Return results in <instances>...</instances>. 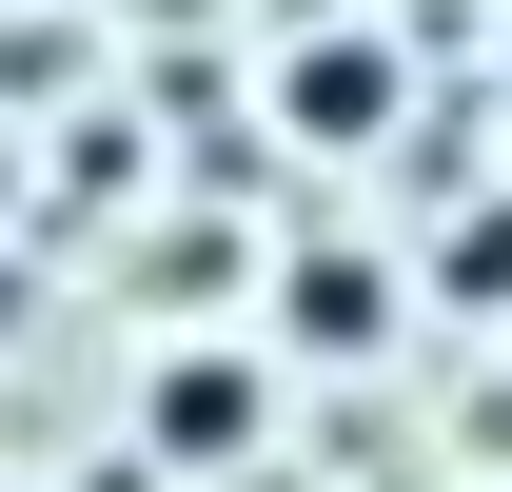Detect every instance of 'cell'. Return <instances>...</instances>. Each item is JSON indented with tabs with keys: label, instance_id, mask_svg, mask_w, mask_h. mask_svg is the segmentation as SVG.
<instances>
[{
	"label": "cell",
	"instance_id": "cell-5",
	"mask_svg": "<svg viewBox=\"0 0 512 492\" xmlns=\"http://www.w3.org/2000/svg\"><path fill=\"white\" fill-rule=\"evenodd\" d=\"M473 433H493V453H512V394H493V414H473Z\"/></svg>",
	"mask_w": 512,
	"mask_h": 492
},
{
	"label": "cell",
	"instance_id": "cell-6",
	"mask_svg": "<svg viewBox=\"0 0 512 492\" xmlns=\"http://www.w3.org/2000/svg\"><path fill=\"white\" fill-rule=\"evenodd\" d=\"M493 99H512V60H493Z\"/></svg>",
	"mask_w": 512,
	"mask_h": 492
},
{
	"label": "cell",
	"instance_id": "cell-2",
	"mask_svg": "<svg viewBox=\"0 0 512 492\" xmlns=\"http://www.w3.org/2000/svg\"><path fill=\"white\" fill-rule=\"evenodd\" d=\"M276 119L316 138V158H375V138L414 119V60H394V40H296V60H276Z\"/></svg>",
	"mask_w": 512,
	"mask_h": 492
},
{
	"label": "cell",
	"instance_id": "cell-4",
	"mask_svg": "<svg viewBox=\"0 0 512 492\" xmlns=\"http://www.w3.org/2000/svg\"><path fill=\"white\" fill-rule=\"evenodd\" d=\"M434 296H473V315H512V197H493V217H453V237H434Z\"/></svg>",
	"mask_w": 512,
	"mask_h": 492
},
{
	"label": "cell",
	"instance_id": "cell-3",
	"mask_svg": "<svg viewBox=\"0 0 512 492\" xmlns=\"http://www.w3.org/2000/svg\"><path fill=\"white\" fill-rule=\"evenodd\" d=\"M276 335H296V355H375V335H394V256H375V237L276 256Z\"/></svg>",
	"mask_w": 512,
	"mask_h": 492
},
{
	"label": "cell",
	"instance_id": "cell-1",
	"mask_svg": "<svg viewBox=\"0 0 512 492\" xmlns=\"http://www.w3.org/2000/svg\"><path fill=\"white\" fill-rule=\"evenodd\" d=\"M138 433H158V473H256V433H276V374H256V355H158Z\"/></svg>",
	"mask_w": 512,
	"mask_h": 492
}]
</instances>
